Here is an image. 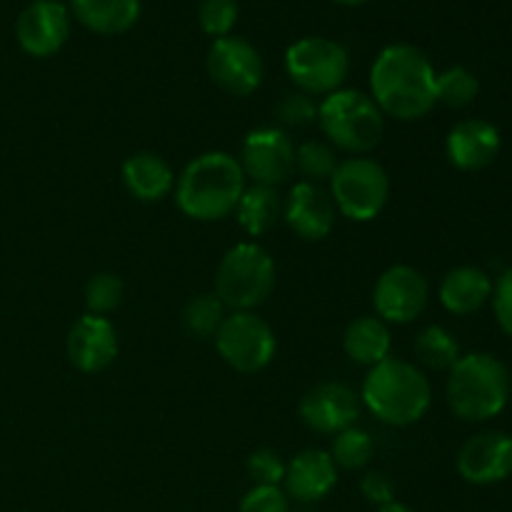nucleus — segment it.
Instances as JSON below:
<instances>
[{
  "label": "nucleus",
  "mask_w": 512,
  "mask_h": 512,
  "mask_svg": "<svg viewBox=\"0 0 512 512\" xmlns=\"http://www.w3.org/2000/svg\"><path fill=\"white\" fill-rule=\"evenodd\" d=\"M435 68L423 50L393 43L380 50L370 70V98L395 120H420L435 108Z\"/></svg>",
  "instance_id": "obj_1"
},
{
  "label": "nucleus",
  "mask_w": 512,
  "mask_h": 512,
  "mask_svg": "<svg viewBox=\"0 0 512 512\" xmlns=\"http://www.w3.org/2000/svg\"><path fill=\"white\" fill-rule=\"evenodd\" d=\"M243 190L245 173L240 160L223 150H213L185 165L175 180V203L188 218L213 223L235 213Z\"/></svg>",
  "instance_id": "obj_2"
},
{
  "label": "nucleus",
  "mask_w": 512,
  "mask_h": 512,
  "mask_svg": "<svg viewBox=\"0 0 512 512\" xmlns=\"http://www.w3.org/2000/svg\"><path fill=\"white\" fill-rule=\"evenodd\" d=\"M360 400L380 423L405 428L425 418L433 403V388L418 365L400 358H385L365 375Z\"/></svg>",
  "instance_id": "obj_3"
},
{
  "label": "nucleus",
  "mask_w": 512,
  "mask_h": 512,
  "mask_svg": "<svg viewBox=\"0 0 512 512\" xmlns=\"http://www.w3.org/2000/svg\"><path fill=\"white\" fill-rule=\"evenodd\" d=\"M510 400V370L490 353L460 355L448 370V403L460 420L485 423L498 418Z\"/></svg>",
  "instance_id": "obj_4"
},
{
  "label": "nucleus",
  "mask_w": 512,
  "mask_h": 512,
  "mask_svg": "<svg viewBox=\"0 0 512 512\" xmlns=\"http://www.w3.org/2000/svg\"><path fill=\"white\" fill-rule=\"evenodd\" d=\"M318 123L335 148L365 155L385 133V115L370 95L360 90H335L318 105Z\"/></svg>",
  "instance_id": "obj_5"
},
{
  "label": "nucleus",
  "mask_w": 512,
  "mask_h": 512,
  "mask_svg": "<svg viewBox=\"0 0 512 512\" xmlns=\"http://www.w3.org/2000/svg\"><path fill=\"white\" fill-rule=\"evenodd\" d=\"M275 263L258 243H238L223 255L215 273V295L225 308L255 310L273 295Z\"/></svg>",
  "instance_id": "obj_6"
},
{
  "label": "nucleus",
  "mask_w": 512,
  "mask_h": 512,
  "mask_svg": "<svg viewBox=\"0 0 512 512\" xmlns=\"http://www.w3.org/2000/svg\"><path fill=\"white\" fill-rule=\"evenodd\" d=\"M330 198L335 210L355 223L375 220L390 198V178L380 163L363 155L343 160L330 178Z\"/></svg>",
  "instance_id": "obj_7"
},
{
  "label": "nucleus",
  "mask_w": 512,
  "mask_h": 512,
  "mask_svg": "<svg viewBox=\"0 0 512 512\" xmlns=\"http://www.w3.org/2000/svg\"><path fill=\"white\" fill-rule=\"evenodd\" d=\"M285 70L305 95H330L343 88L350 73V55L330 38H303L285 53Z\"/></svg>",
  "instance_id": "obj_8"
},
{
  "label": "nucleus",
  "mask_w": 512,
  "mask_h": 512,
  "mask_svg": "<svg viewBox=\"0 0 512 512\" xmlns=\"http://www.w3.org/2000/svg\"><path fill=\"white\" fill-rule=\"evenodd\" d=\"M220 358L238 373H258L275 358L278 340L273 328L253 310H238L225 318L215 335Z\"/></svg>",
  "instance_id": "obj_9"
},
{
  "label": "nucleus",
  "mask_w": 512,
  "mask_h": 512,
  "mask_svg": "<svg viewBox=\"0 0 512 512\" xmlns=\"http://www.w3.org/2000/svg\"><path fill=\"white\" fill-rule=\"evenodd\" d=\"M430 285L413 265H393L378 278L373 288V305L380 320L408 325L428 308Z\"/></svg>",
  "instance_id": "obj_10"
},
{
  "label": "nucleus",
  "mask_w": 512,
  "mask_h": 512,
  "mask_svg": "<svg viewBox=\"0 0 512 512\" xmlns=\"http://www.w3.org/2000/svg\"><path fill=\"white\" fill-rule=\"evenodd\" d=\"M208 73L220 90L235 95V98H245L260 88L265 65L258 50L248 40L228 35L210 45Z\"/></svg>",
  "instance_id": "obj_11"
},
{
  "label": "nucleus",
  "mask_w": 512,
  "mask_h": 512,
  "mask_svg": "<svg viewBox=\"0 0 512 512\" xmlns=\"http://www.w3.org/2000/svg\"><path fill=\"white\" fill-rule=\"evenodd\" d=\"M240 168L255 185L278 188L295 173V143L283 128L253 130L243 143Z\"/></svg>",
  "instance_id": "obj_12"
},
{
  "label": "nucleus",
  "mask_w": 512,
  "mask_h": 512,
  "mask_svg": "<svg viewBox=\"0 0 512 512\" xmlns=\"http://www.w3.org/2000/svg\"><path fill=\"white\" fill-rule=\"evenodd\" d=\"M300 418L313 433L338 435L353 428L360 418V398L343 383H320L300 400Z\"/></svg>",
  "instance_id": "obj_13"
},
{
  "label": "nucleus",
  "mask_w": 512,
  "mask_h": 512,
  "mask_svg": "<svg viewBox=\"0 0 512 512\" xmlns=\"http://www.w3.org/2000/svg\"><path fill=\"white\" fill-rule=\"evenodd\" d=\"M20 48L33 58H50L70 38V10L58 0H35L15 23Z\"/></svg>",
  "instance_id": "obj_14"
},
{
  "label": "nucleus",
  "mask_w": 512,
  "mask_h": 512,
  "mask_svg": "<svg viewBox=\"0 0 512 512\" xmlns=\"http://www.w3.org/2000/svg\"><path fill=\"white\" fill-rule=\"evenodd\" d=\"M458 473L470 485H495L512 475V435L500 430L478 433L460 448Z\"/></svg>",
  "instance_id": "obj_15"
},
{
  "label": "nucleus",
  "mask_w": 512,
  "mask_h": 512,
  "mask_svg": "<svg viewBox=\"0 0 512 512\" xmlns=\"http://www.w3.org/2000/svg\"><path fill=\"white\" fill-rule=\"evenodd\" d=\"M68 358L80 373H100L110 368L113 360L118 358V333L113 323L103 315L85 313L73 323L68 333Z\"/></svg>",
  "instance_id": "obj_16"
},
{
  "label": "nucleus",
  "mask_w": 512,
  "mask_h": 512,
  "mask_svg": "<svg viewBox=\"0 0 512 512\" xmlns=\"http://www.w3.org/2000/svg\"><path fill=\"white\" fill-rule=\"evenodd\" d=\"M335 213L338 210H335L330 193L308 180L295 183L283 205V218L288 228L308 243L328 238L335 225Z\"/></svg>",
  "instance_id": "obj_17"
},
{
  "label": "nucleus",
  "mask_w": 512,
  "mask_h": 512,
  "mask_svg": "<svg viewBox=\"0 0 512 512\" xmlns=\"http://www.w3.org/2000/svg\"><path fill=\"white\" fill-rule=\"evenodd\" d=\"M500 145H503L500 130L493 123L480 118L460 120L458 125H453L448 140H445L448 160L458 170H465V173L488 168L498 158Z\"/></svg>",
  "instance_id": "obj_18"
},
{
  "label": "nucleus",
  "mask_w": 512,
  "mask_h": 512,
  "mask_svg": "<svg viewBox=\"0 0 512 512\" xmlns=\"http://www.w3.org/2000/svg\"><path fill=\"white\" fill-rule=\"evenodd\" d=\"M285 493L298 503L328 498L338 483V465L325 450H303L285 465Z\"/></svg>",
  "instance_id": "obj_19"
},
{
  "label": "nucleus",
  "mask_w": 512,
  "mask_h": 512,
  "mask_svg": "<svg viewBox=\"0 0 512 512\" xmlns=\"http://www.w3.org/2000/svg\"><path fill=\"white\" fill-rule=\"evenodd\" d=\"M438 295L453 315H473L493 298V280L475 265H460L440 280Z\"/></svg>",
  "instance_id": "obj_20"
},
{
  "label": "nucleus",
  "mask_w": 512,
  "mask_h": 512,
  "mask_svg": "<svg viewBox=\"0 0 512 512\" xmlns=\"http://www.w3.org/2000/svg\"><path fill=\"white\" fill-rule=\"evenodd\" d=\"M123 183L140 203H158L175 190V173L160 155L135 153L123 163Z\"/></svg>",
  "instance_id": "obj_21"
},
{
  "label": "nucleus",
  "mask_w": 512,
  "mask_h": 512,
  "mask_svg": "<svg viewBox=\"0 0 512 512\" xmlns=\"http://www.w3.org/2000/svg\"><path fill=\"white\" fill-rule=\"evenodd\" d=\"M75 20L98 35L128 33L140 18V0H70Z\"/></svg>",
  "instance_id": "obj_22"
},
{
  "label": "nucleus",
  "mask_w": 512,
  "mask_h": 512,
  "mask_svg": "<svg viewBox=\"0 0 512 512\" xmlns=\"http://www.w3.org/2000/svg\"><path fill=\"white\" fill-rule=\"evenodd\" d=\"M343 348L348 358L358 365L373 368V365L383 363L385 358H390V348H393L388 323L375 315H363V318L353 320L343 335Z\"/></svg>",
  "instance_id": "obj_23"
},
{
  "label": "nucleus",
  "mask_w": 512,
  "mask_h": 512,
  "mask_svg": "<svg viewBox=\"0 0 512 512\" xmlns=\"http://www.w3.org/2000/svg\"><path fill=\"white\" fill-rule=\"evenodd\" d=\"M280 213H283V200H280L278 188L255 183L243 190V195L238 200V208H235L238 225L245 233L253 235V238L273 230L275 223L280 220Z\"/></svg>",
  "instance_id": "obj_24"
},
{
  "label": "nucleus",
  "mask_w": 512,
  "mask_h": 512,
  "mask_svg": "<svg viewBox=\"0 0 512 512\" xmlns=\"http://www.w3.org/2000/svg\"><path fill=\"white\" fill-rule=\"evenodd\" d=\"M415 355L430 370H450L460 360V343L450 330L430 325L415 340Z\"/></svg>",
  "instance_id": "obj_25"
},
{
  "label": "nucleus",
  "mask_w": 512,
  "mask_h": 512,
  "mask_svg": "<svg viewBox=\"0 0 512 512\" xmlns=\"http://www.w3.org/2000/svg\"><path fill=\"white\" fill-rule=\"evenodd\" d=\"M228 318V308L223 305V300L215 293H203L195 295L188 305H185L183 323L188 328L190 335L200 340L215 338L220 330V325Z\"/></svg>",
  "instance_id": "obj_26"
},
{
  "label": "nucleus",
  "mask_w": 512,
  "mask_h": 512,
  "mask_svg": "<svg viewBox=\"0 0 512 512\" xmlns=\"http://www.w3.org/2000/svg\"><path fill=\"white\" fill-rule=\"evenodd\" d=\"M480 93V83L475 73H470L463 65H453V68L443 70L435 75V100L448 108L460 110L468 108Z\"/></svg>",
  "instance_id": "obj_27"
},
{
  "label": "nucleus",
  "mask_w": 512,
  "mask_h": 512,
  "mask_svg": "<svg viewBox=\"0 0 512 512\" xmlns=\"http://www.w3.org/2000/svg\"><path fill=\"white\" fill-rule=\"evenodd\" d=\"M338 165V153L333 145L323 143V140H308L295 148V170H300L308 183H330Z\"/></svg>",
  "instance_id": "obj_28"
},
{
  "label": "nucleus",
  "mask_w": 512,
  "mask_h": 512,
  "mask_svg": "<svg viewBox=\"0 0 512 512\" xmlns=\"http://www.w3.org/2000/svg\"><path fill=\"white\" fill-rule=\"evenodd\" d=\"M373 453V438H370L368 430L358 428V425L335 435L333 445H330V458H333V463L338 465V468L345 470L365 468V465L373 460Z\"/></svg>",
  "instance_id": "obj_29"
},
{
  "label": "nucleus",
  "mask_w": 512,
  "mask_h": 512,
  "mask_svg": "<svg viewBox=\"0 0 512 512\" xmlns=\"http://www.w3.org/2000/svg\"><path fill=\"white\" fill-rule=\"evenodd\" d=\"M123 280L113 273H98L85 285V308L90 315H108L123 303Z\"/></svg>",
  "instance_id": "obj_30"
},
{
  "label": "nucleus",
  "mask_w": 512,
  "mask_h": 512,
  "mask_svg": "<svg viewBox=\"0 0 512 512\" xmlns=\"http://www.w3.org/2000/svg\"><path fill=\"white\" fill-rule=\"evenodd\" d=\"M198 23L215 40L228 38L238 23V0H200Z\"/></svg>",
  "instance_id": "obj_31"
},
{
  "label": "nucleus",
  "mask_w": 512,
  "mask_h": 512,
  "mask_svg": "<svg viewBox=\"0 0 512 512\" xmlns=\"http://www.w3.org/2000/svg\"><path fill=\"white\" fill-rule=\"evenodd\" d=\"M275 118L288 128H305V125L318 120V103L313 100V95H305L300 90L288 93L275 105Z\"/></svg>",
  "instance_id": "obj_32"
},
{
  "label": "nucleus",
  "mask_w": 512,
  "mask_h": 512,
  "mask_svg": "<svg viewBox=\"0 0 512 512\" xmlns=\"http://www.w3.org/2000/svg\"><path fill=\"white\" fill-rule=\"evenodd\" d=\"M240 512H290V498L280 485H255L240 500Z\"/></svg>",
  "instance_id": "obj_33"
},
{
  "label": "nucleus",
  "mask_w": 512,
  "mask_h": 512,
  "mask_svg": "<svg viewBox=\"0 0 512 512\" xmlns=\"http://www.w3.org/2000/svg\"><path fill=\"white\" fill-rule=\"evenodd\" d=\"M285 465L275 450H255L248 458V475L255 485H280L285 480Z\"/></svg>",
  "instance_id": "obj_34"
},
{
  "label": "nucleus",
  "mask_w": 512,
  "mask_h": 512,
  "mask_svg": "<svg viewBox=\"0 0 512 512\" xmlns=\"http://www.w3.org/2000/svg\"><path fill=\"white\" fill-rule=\"evenodd\" d=\"M493 310L500 328L512 338V268L505 270L493 285Z\"/></svg>",
  "instance_id": "obj_35"
},
{
  "label": "nucleus",
  "mask_w": 512,
  "mask_h": 512,
  "mask_svg": "<svg viewBox=\"0 0 512 512\" xmlns=\"http://www.w3.org/2000/svg\"><path fill=\"white\" fill-rule=\"evenodd\" d=\"M360 490H363L365 500L378 505V508H383V505L393 503L395 500L393 480H390L385 473H380V470H373V473L365 475L363 483H360Z\"/></svg>",
  "instance_id": "obj_36"
},
{
  "label": "nucleus",
  "mask_w": 512,
  "mask_h": 512,
  "mask_svg": "<svg viewBox=\"0 0 512 512\" xmlns=\"http://www.w3.org/2000/svg\"><path fill=\"white\" fill-rule=\"evenodd\" d=\"M378 512H415V510H410L408 505H403V503H398V500H393V503H388V505H383V508H378Z\"/></svg>",
  "instance_id": "obj_37"
},
{
  "label": "nucleus",
  "mask_w": 512,
  "mask_h": 512,
  "mask_svg": "<svg viewBox=\"0 0 512 512\" xmlns=\"http://www.w3.org/2000/svg\"><path fill=\"white\" fill-rule=\"evenodd\" d=\"M333 3H338V5H363V3H368V0H333Z\"/></svg>",
  "instance_id": "obj_38"
},
{
  "label": "nucleus",
  "mask_w": 512,
  "mask_h": 512,
  "mask_svg": "<svg viewBox=\"0 0 512 512\" xmlns=\"http://www.w3.org/2000/svg\"><path fill=\"white\" fill-rule=\"evenodd\" d=\"M58 3H60V0H58Z\"/></svg>",
  "instance_id": "obj_39"
}]
</instances>
